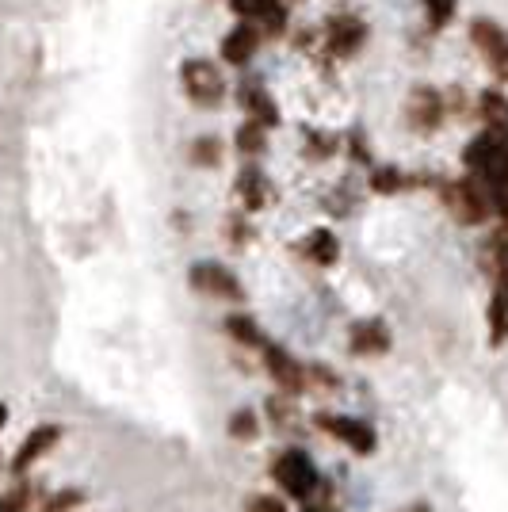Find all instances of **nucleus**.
<instances>
[{
	"mask_svg": "<svg viewBox=\"0 0 508 512\" xmlns=\"http://www.w3.org/2000/svg\"><path fill=\"white\" fill-rule=\"evenodd\" d=\"M245 512H287V505L279 497H268V493H256L245 501Z\"/></svg>",
	"mask_w": 508,
	"mask_h": 512,
	"instance_id": "25",
	"label": "nucleus"
},
{
	"mask_svg": "<svg viewBox=\"0 0 508 512\" xmlns=\"http://www.w3.org/2000/svg\"><path fill=\"white\" fill-rule=\"evenodd\" d=\"M444 96L436 92V88H413V96H409V123L417 130H436L444 123Z\"/></svg>",
	"mask_w": 508,
	"mask_h": 512,
	"instance_id": "9",
	"label": "nucleus"
},
{
	"mask_svg": "<svg viewBox=\"0 0 508 512\" xmlns=\"http://www.w3.org/2000/svg\"><path fill=\"white\" fill-rule=\"evenodd\" d=\"M237 100H241V107L249 111V123H260L264 130L279 127V107L276 100L264 92L260 85H241V92H237Z\"/></svg>",
	"mask_w": 508,
	"mask_h": 512,
	"instance_id": "12",
	"label": "nucleus"
},
{
	"mask_svg": "<svg viewBox=\"0 0 508 512\" xmlns=\"http://www.w3.org/2000/svg\"><path fill=\"white\" fill-rule=\"evenodd\" d=\"M348 348H352L356 356H382V352L390 348V329H386L379 318L356 321V325H352V341H348Z\"/></svg>",
	"mask_w": 508,
	"mask_h": 512,
	"instance_id": "11",
	"label": "nucleus"
},
{
	"mask_svg": "<svg viewBox=\"0 0 508 512\" xmlns=\"http://www.w3.org/2000/svg\"><path fill=\"white\" fill-rule=\"evenodd\" d=\"M478 115H482V123L489 127V134H508V96L505 92H497V88H489L478 96Z\"/></svg>",
	"mask_w": 508,
	"mask_h": 512,
	"instance_id": "15",
	"label": "nucleus"
},
{
	"mask_svg": "<svg viewBox=\"0 0 508 512\" xmlns=\"http://www.w3.org/2000/svg\"><path fill=\"white\" fill-rule=\"evenodd\" d=\"M444 207L447 214H455V222H463V226H478V222H486L489 211H493V203H489L486 188L470 176V180H447L444 188Z\"/></svg>",
	"mask_w": 508,
	"mask_h": 512,
	"instance_id": "1",
	"label": "nucleus"
},
{
	"mask_svg": "<svg viewBox=\"0 0 508 512\" xmlns=\"http://www.w3.org/2000/svg\"><path fill=\"white\" fill-rule=\"evenodd\" d=\"M256 46H260L256 23H237L230 35L222 39V58H226L230 65H249L256 54Z\"/></svg>",
	"mask_w": 508,
	"mask_h": 512,
	"instance_id": "13",
	"label": "nucleus"
},
{
	"mask_svg": "<svg viewBox=\"0 0 508 512\" xmlns=\"http://www.w3.org/2000/svg\"><path fill=\"white\" fill-rule=\"evenodd\" d=\"M180 81H184V92L191 96V104L218 107L226 100V81H222L218 65L203 62V58H188L184 69H180Z\"/></svg>",
	"mask_w": 508,
	"mask_h": 512,
	"instance_id": "3",
	"label": "nucleus"
},
{
	"mask_svg": "<svg viewBox=\"0 0 508 512\" xmlns=\"http://www.w3.org/2000/svg\"><path fill=\"white\" fill-rule=\"evenodd\" d=\"M489 341H508V291H493V302H489Z\"/></svg>",
	"mask_w": 508,
	"mask_h": 512,
	"instance_id": "18",
	"label": "nucleus"
},
{
	"mask_svg": "<svg viewBox=\"0 0 508 512\" xmlns=\"http://www.w3.org/2000/svg\"><path fill=\"white\" fill-rule=\"evenodd\" d=\"M405 184H413L405 172H398V169H375L371 172V188L375 192H386V195H394V192H402Z\"/></svg>",
	"mask_w": 508,
	"mask_h": 512,
	"instance_id": "22",
	"label": "nucleus"
},
{
	"mask_svg": "<svg viewBox=\"0 0 508 512\" xmlns=\"http://www.w3.org/2000/svg\"><path fill=\"white\" fill-rule=\"evenodd\" d=\"M398 512H432L424 501H413V505H405V509H398Z\"/></svg>",
	"mask_w": 508,
	"mask_h": 512,
	"instance_id": "29",
	"label": "nucleus"
},
{
	"mask_svg": "<svg viewBox=\"0 0 508 512\" xmlns=\"http://www.w3.org/2000/svg\"><path fill=\"white\" fill-rule=\"evenodd\" d=\"M505 146H508V134H505Z\"/></svg>",
	"mask_w": 508,
	"mask_h": 512,
	"instance_id": "31",
	"label": "nucleus"
},
{
	"mask_svg": "<svg viewBox=\"0 0 508 512\" xmlns=\"http://www.w3.org/2000/svg\"><path fill=\"white\" fill-rule=\"evenodd\" d=\"M325 46L337 58H352L363 46V23L356 16H333V20L325 23Z\"/></svg>",
	"mask_w": 508,
	"mask_h": 512,
	"instance_id": "8",
	"label": "nucleus"
},
{
	"mask_svg": "<svg viewBox=\"0 0 508 512\" xmlns=\"http://www.w3.org/2000/svg\"><path fill=\"white\" fill-rule=\"evenodd\" d=\"M23 501H27V493H12V497H4V501H0V512H20Z\"/></svg>",
	"mask_w": 508,
	"mask_h": 512,
	"instance_id": "28",
	"label": "nucleus"
},
{
	"mask_svg": "<svg viewBox=\"0 0 508 512\" xmlns=\"http://www.w3.org/2000/svg\"><path fill=\"white\" fill-rule=\"evenodd\" d=\"M333 150H337V138H329V134H318V130H310V153H314V157H329Z\"/></svg>",
	"mask_w": 508,
	"mask_h": 512,
	"instance_id": "27",
	"label": "nucleus"
},
{
	"mask_svg": "<svg viewBox=\"0 0 508 512\" xmlns=\"http://www.w3.org/2000/svg\"><path fill=\"white\" fill-rule=\"evenodd\" d=\"M272 474H276V482L291 493L295 501H310V497L321 490L318 467H314V459H310L306 451H295V448L283 451L276 459V467H272Z\"/></svg>",
	"mask_w": 508,
	"mask_h": 512,
	"instance_id": "2",
	"label": "nucleus"
},
{
	"mask_svg": "<svg viewBox=\"0 0 508 512\" xmlns=\"http://www.w3.org/2000/svg\"><path fill=\"white\" fill-rule=\"evenodd\" d=\"M226 333H230L233 341H241V344H260V348H264V337H260L256 321H253V318H245V314H230V318H226Z\"/></svg>",
	"mask_w": 508,
	"mask_h": 512,
	"instance_id": "20",
	"label": "nucleus"
},
{
	"mask_svg": "<svg viewBox=\"0 0 508 512\" xmlns=\"http://www.w3.org/2000/svg\"><path fill=\"white\" fill-rule=\"evenodd\" d=\"M191 161L214 169V165L222 161V142H218V138H195V142H191Z\"/></svg>",
	"mask_w": 508,
	"mask_h": 512,
	"instance_id": "21",
	"label": "nucleus"
},
{
	"mask_svg": "<svg viewBox=\"0 0 508 512\" xmlns=\"http://www.w3.org/2000/svg\"><path fill=\"white\" fill-rule=\"evenodd\" d=\"M191 287L203 291V295H214V299H230V302L245 299L241 283H237L222 264H195V268H191Z\"/></svg>",
	"mask_w": 508,
	"mask_h": 512,
	"instance_id": "6",
	"label": "nucleus"
},
{
	"mask_svg": "<svg viewBox=\"0 0 508 512\" xmlns=\"http://www.w3.org/2000/svg\"><path fill=\"white\" fill-rule=\"evenodd\" d=\"M424 12H428V23L440 31L455 16V0H424Z\"/></svg>",
	"mask_w": 508,
	"mask_h": 512,
	"instance_id": "24",
	"label": "nucleus"
},
{
	"mask_svg": "<svg viewBox=\"0 0 508 512\" xmlns=\"http://www.w3.org/2000/svg\"><path fill=\"white\" fill-rule=\"evenodd\" d=\"M306 512H314V509H306Z\"/></svg>",
	"mask_w": 508,
	"mask_h": 512,
	"instance_id": "32",
	"label": "nucleus"
},
{
	"mask_svg": "<svg viewBox=\"0 0 508 512\" xmlns=\"http://www.w3.org/2000/svg\"><path fill=\"white\" fill-rule=\"evenodd\" d=\"M314 425L321 432H329L333 440H340L344 448H352L356 455H371L375 451V428L367 425V421H356V417H340V413H318L314 417Z\"/></svg>",
	"mask_w": 508,
	"mask_h": 512,
	"instance_id": "4",
	"label": "nucleus"
},
{
	"mask_svg": "<svg viewBox=\"0 0 508 512\" xmlns=\"http://www.w3.org/2000/svg\"><path fill=\"white\" fill-rule=\"evenodd\" d=\"M256 428H260V421H256L253 409H237L230 417V436L233 440H253Z\"/></svg>",
	"mask_w": 508,
	"mask_h": 512,
	"instance_id": "23",
	"label": "nucleus"
},
{
	"mask_svg": "<svg viewBox=\"0 0 508 512\" xmlns=\"http://www.w3.org/2000/svg\"><path fill=\"white\" fill-rule=\"evenodd\" d=\"M237 150L245 153V157H260L264 153V146H268V134H264V127L260 123H245V127L237 130Z\"/></svg>",
	"mask_w": 508,
	"mask_h": 512,
	"instance_id": "19",
	"label": "nucleus"
},
{
	"mask_svg": "<svg viewBox=\"0 0 508 512\" xmlns=\"http://www.w3.org/2000/svg\"><path fill=\"white\" fill-rule=\"evenodd\" d=\"M478 264H482V272L493 279L497 291H508V230L505 234L486 237V245H482V253H478Z\"/></svg>",
	"mask_w": 508,
	"mask_h": 512,
	"instance_id": "10",
	"label": "nucleus"
},
{
	"mask_svg": "<svg viewBox=\"0 0 508 512\" xmlns=\"http://www.w3.org/2000/svg\"><path fill=\"white\" fill-rule=\"evenodd\" d=\"M298 249H302V256H306V260H314L318 268L337 264V256H340V245H337V234H333V230H314V234L306 237Z\"/></svg>",
	"mask_w": 508,
	"mask_h": 512,
	"instance_id": "16",
	"label": "nucleus"
},
{
	"mask_svg": "<svg viewBox=\"0 0 508 512\" xmlns=\"http://www.w3.org/2000/svg\"><path fill=\"white\" fill-rule=\"evenodd\" d=\"M264 367H268V375H272L287 394L306 390V367H302L287 348H279V344H264Z\"/></svg>",
	"mask_w": 508,
	"mask_h": 512,
	"instance_id": "7",
	"label": "nucleus"
},
{
	"mask_svg": "<svg viewBox=\"0 0 508 512\" xmlns=\"http://www.w3.org/2000/svg\"><path fill=\"white\" fill-rule=\"evenodd\" d=\"M237 195L245 199L249 211H260V207L268 203V176L256 169V165L241 169V176H237Z\"/></svg>",
	"mask_w": 508,
	"mask_h": 512,
	"instance_id": "17",
	"label": "nucleus"
},
{
	"mask_svg": "<svg viewBox=\"0 0 508 512\" xmlns=\"http://www.w3.org/2000/svg\"><path fill=\"white\" fill-rule=\"evenodd\" d=\"M4 421H8V409L0 406V428H4Z\"/></svg>",
	"mask_w": 508,
	"mask_h": 512,
	"instance_id": "30",
	"label": "nucleus"
},
{
	"mask_svg": "<svg viewBox=\"0 0 508 512\" xmlns=\"http://www.w3.org/2000/svg\"><path fill=\"white\" fill-rule=\"evenodd\" d=\"M264 4H268V0H230V8H233V12H237V16H241L245 23H256V20H260Z\"/></svg>",
	"mask_w": 508,
	"mask_h": 512,
	"instance_id": "26",
	"label": "nucleus"
},
{
	"mask_svg": "<svg viewBox=\"0 0 508 512\" xmlns=\"http://www.w3.org/2000/svg\"><path fill=\"white\" fill-rule=\"evenodd\" d=\"M58 436H62V432H58L54 425L35 428V432H31V436L23 440V448L16 451V459H12V470H16V474H23V470L31 467L35 459H43L46 451H50L54 444H58Z\"/></svg>",
	"mask_w": 508,
	"mask_h": 512,
	"instance_id": "14",
	"label": "nucleus"
},
{
	"mask_svg": "<svg viewBox=\"0 0 508 512\" xmlns=\"http://www.w3.org/2000/svg\"><path fill=\"white\" fill-rule=\"evenodd\" d=\"M470 43L486 54V62L493 65V73L508 81V31L505 27H497L493 20H474Z\"/></svg>",
	"mask_w": 508,
	"mask_h": 512,
	"instance_id": "5",
	"label": "nucleus"
}]
</instances>
